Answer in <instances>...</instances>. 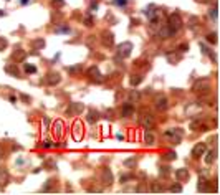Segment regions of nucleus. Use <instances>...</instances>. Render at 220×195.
Masks as SVG:
<instances>
[{
    "instance_id": "33",
    "label": "nucleus",
    "mask_w": 220,
    "mask_h": 195,
    "mask_svg": "<svg viewBox=\"0 0 220 195\" xmlns=\"http://www.w3.org/2000/svg\"><path fill=\"white\" fill-rule=\"evenodd\" d=\"M41 147H45V149H51V147H56V144H55V142H51V141H45V142L41 144Z\"/></svg>"
},
{
    "instance_id": "22",
    "label": "nucleus",
    "mask_w": 220,
    "mask_h": 195,
    "mask_svg": "<svg viewBox=\"0 0 220 195\" xmlns=\"http://www.w3.org/2000/svg\"><path fill=\"white\" fill-rule=\"evenodd\" d=\"M53 129H55L56 136H61V134H63V121H55V124H53Z\"/></svg>"
},
{
    "instance_id": "50",
    "label": "nucleus",
    "mask_w": 220,
    "mask_h": 195,
    "mask_svg": "<svg viewBox=\"0 0 220 195\" xmlns=\"http://www.w3.org/2000/svg\"><path fill=\"white\" fill-rule=\"evenodd\" d=\"M5 15V12H3V10H0V17H3Z\"/></svg>"
},
{
    "instance_id": "15",
    "label": "nucleus",
    "mask_w": 220,
    "mask_h": 195,
    "mask_svg": "<svg viewBox=\"0 0 220 195\" xmlns=\"http://www.w3.org/2000/svg\"><path fill=\"white\" fill-rule=\"evenodd\" d=\"M8 182H10V175H8V172L7 171H0V187H5V185H8Z\"/></svg>"
},
{
    "instance_id": "27",
    "label": "nucleus",
    "mask_w": 220,
    "mask_h": 195,
    "mask_svg": "<svg viewBox=\"0 0 220 195\" xmlns=\"http://www.w3.org/2000/svg\"><path fill=\"white\" fill-rule=\"evenodd\" d=\"M209 15H210V18H214V20H217V17H218V7L217 5H214L210 10H209Z\"/></svg>"
},
{
    "instance_id": "17",
    "label": "nucleus",
    "mask_w": 220,
    "mask_h": 195,
    "mask_svg": "<svg viewBox=\"0 0 220 195\" xmlns=\"http://www.w3.org/2000/svg\"><path fill=\"white\" fill-rule=\"evenodd\" d=\"M47 81L50 84H58L60 81H61V76H60L58 73H50L48 78H47Z\"/></svg>"
},
{
    "instance_id": "12",
    "label": "nucleus",
    "mask_w": 220,
    "mask_h": 195,
    "mask_svg": "<svg viewBox=\"0 0 220 195\" xmlns=\"http://www.w3.org/2000/svg\"><path fill=\"white\" fill-rule=\"evenodd\" d=\"M134 112H136V109H134V106H133V104H129V102H127V104H124V106H123V109H121L123 118H131V116H133Z\"/></svg>"
},
{
    "instance_id": "28",
    "label": "nucleus",
    "mask_w": 220,
    "mask_h": 195,
    "mask_svg": "<svg viewBox=\"0 0 220 195\" xmlns=\"http://www.w3.org/2000/svg\"><path fill=\"white\" fill-rule=\"evenodd\" d=\"M51 5L55 7V8H63L66 3H65V0H51Z\"/></svg>"
},
{
    "instance_id": "14",
    "label": "nucleus",
    "mask_w": 220,
    "mask_h": 195,
    "mask_svg": "<svg viewBox=\"0 0 220 195\" xmlns=\"http://www.w3.org/2000/svg\"><path fill=\"white\" fill-rule=\"evenodd\" d=\"M176 179L179 180V182L187 180V179H189V171H187V169H177V171H176Z\"/></svg>"
},
{
    "instance_id": "19",
    "label": "nucleus",
    "mask_w": 220,
    "mask_h": 195,
    "mask_svg": "<svg viewBox=\"0 0 220 195\" xmlns=\"http://www.w3.org/2000/svg\"><path fill=\"white\" fill-rule=\"evenodd\" d=\"M215 159H217V151H209L207 154H205V162H207L209 165H210L212 162H215Z\"/></svg>"
},
{
    "instance_id": "16",
    "label": "nucleus",
    "mask_w": 220,
    "mask_h": 195,
    "mask_svg": "<svg viewBox=\"0 0 220 195\" xmlns=\"http://www.w3.org/2000/svg\"><path fill=\"white\" fill-rule=\"evenodd\" d=\"M81 137H83V124L76 122V124H74V139L80 141Z\"/></svg>"
},
{
    "instance_id": "44",
    "label": "nucleus",
    "mask_w": 220,
    "mask_h": 195,
    "mask_svg": "<svg viewBox=\"0 0 220 195\" xmlns=\"http://www.w3.org/2000/svg\"><path fill=\"white\" fill-rule=\"evenodd\" d=\"M8 101H10V102H13V104H15V102H17V96H10V98H8Z\"/></svg>"
},
{
    "instance_id": "10",
    "label": "nucleus",
    "mask_w": 220,
    "mask_h": 195,
    "mask_svg": "<svg viewBox=\"0 0 220 195\" xmlns=\"http://www.w3.org/2000/svg\"><path fill=\"white\" fill-rule=\"evenodd\" d=\"M88 76H90L91 78V80H94V81H96V83H99V81H101L103 80V74L101 73H99V70H98V66H91V68L90 70H88Z\"/></svg>"
},
{
    "instance_id": "20",
    "label": "nucleus",
    "mask_w": 220,
    "mask_h": 195,
    "mask_svg": "<svg viewBox=\"0 0 220 195\" xmlns=\"http://www.w3.org/2000/svg\"><path fill=\"white\" fill-rule=\"evenodd\" d=\"M103 180H104V184H108V185L113 184V174H111L109 169H104V172H103Z\"/></svg>"
},
{
    "instance_id": "42",
    "label": "nucleus",
    "mask_w": 220,
    "mask_h": 195,
    "mask_svg": "<svg viewBox=\"0 0 220 195\" xmlns=\"http://www.w3.org/2000/svg\"><path fill=\"white\" fill-rule=\"evenodd\" d=\"M179 50H180V51H182V53H184V51H187V50H189V45H187V43L180 45V48H179Z\"/></svg>"
},
{
    "instance_id": "3",
    "label": "nucleus",
    "mask_w": 220,
    "mask_h": 195,
    "mask_svg": "<svg viewBox=\"0 0 220 195\" xmlns=\"http://www.w3.org/2000/svg\"><path fill=\"white\" fill-rule=\"evenodd\" d=\"M192 89L195 91V93H207V91H210V81H209L207 78H202V80L195 81Z\"/></svg>"
},
{
    "instance_id": "25",
    "label": "nucleus",
    "mask_w": 220,
    "mask_h": 195,
    "mask_svg": "<svg viewBox=\"0 0 220 195\" xmlns=\"http://www.w3.org/2000/svg\"><path fill=\"white\" fill-rule=\"evenodd\" d=\"M81 70H83V66L81 65H76V66H70L66 71H68V74H71V76H74V74H78V73H81Z\"/></svg>"
},
{
    "instance_id": "9",
    "label": "nucleus",
    "mask_w": 220,
    "mask_h": 195,
    "mask_svg": "<svg viewBox=\"0 0 220 195\" xmlns=\"http://www.w3.org/2000/svg\"><path fill=\"white\" fill-rule=\"evenodd\" d=\"M204 154H205V144L204 142H199L197 146H194V149H192V157L194 159L202 157Z\"/></svg>"
},
{
    "instance_id": "23",
    "label": "nucleus",
    "mask_w": 220,
    "mask_h": 195,
    "mask_svg": "<svg viewBox=\"0 0 220 195\" xmlns=\"http://www.w3.org/2000/svg\"><path fill=\"white\" fill-rule=\"evenodd\" d=\"M144 142H146L147 146H154V142H156V137L152 136V134L149 132V131H147L146 134H144Z\"/></svg>"
},
{
    "instance_id": "30",
    "label": "nucleus",
    "mask_w": 220,
    "mask_h": 195,
    "mask_svg": "<svg viewBox=\"0 0 220 195\" xmlns=\"http://www.w3.org/2000/svg\"><path fill=\"white\" fill-rule=\"evenodd\" d=\"M207 41H209V43H212V45H215V43H217V33H215V31H214V33H209L207 35Z\"/></svg>"
},
{
    "instance_id": "1",
    "label": "nucleus",
    "mask_w": 220,
    "mask_h": 195,
    "mask_svg": "<svg viewBox=\"0 0 220 195\" xmlns=\"http://www.w3.org/2000/svg\"><path fill=\"white\" fill-rule=\"evenodd\" d=\"M169 28H171L172 31H179V30H182V27H184V20H182V17L179 15V13H172L171 17H169V25H167Z\"/></svg>"
},
{
    "instance_id": "7",
    "label": "nucleus",
    "mask_w": 220,
    "mask_h": 195,
    "mask_svg": "<svg viewBox=\"0 0 220 195\" xmlns=\"http://www.w3.org/2000/svg\"><path fill=\"white\" fill-rule=\"evenodd\" d=\"M84 109L83 102H71L70 108L66 109V116H74V114H80L81 111Z\"/></svg>"
},
{
    "instance_id": "8",
    "label": "nucleus",
    "mask_w": 220,
    "mask_h": 195,
    "mask_svg": "<svg viewBox=\"0 0 220 195\" xmlns=\"http://www.w3.org/2000/svg\"><path fill=\"white\" fill-rule=\"evenodd\" d=\"M101 41H103V45L111 48L113 45H114V35H113L111 31H104V33L101 35Z\"/></svg>"
},
{
    "instance_id": "2",
    "label": "nucleus",
    "mask_w": 220,
    "mask_h": 195,
    "mask_svg": "<svg viewBox=\"0 0 220 195\" xmlns=\"http://www.w3.org/2000/svg\"><path fill=\"white\" fill-rule=\"evenodd\" d=\"M182 136H184V131L179 129V127H176V129H167V131H166V137H169V139H171L174 144H179L180 141H182Z\"/></svg>"
},
{
    "instance_id": "34",
    "label": "nucleus",
    "mask_w": 220,
    "mask_h": 195,
    "mask_svg": "<svg viewBox=\"0 0 220 195\" xmlns=\"http://www.w3.org/2000/svg\"><path fill=\"white\" fill-rule=\"evenodd\" d=\"M127 2H129V0H113V3H114V5H118V7H126Z\"/></svg>"
},
{
    "instance_id": "37",
    "label": "nucleus",
    "mask_w": 220,
    "mask_h": 195,
    "mask_svg": "<svg viewBox=\"0 0 220 195\" xmlns=\"http://www.w3.org/2000/svg\"><path fill=\"white\" fill-rule=\"evenodd\" d=\"M33 47L35 48H43L45 47V40H35L33 41Z\"/></svg>"
},
{
    "instance_id": "43",
    "label": "nucleus",
    "mask_w": 220,
    "mask_h": 195,
    "mask_svg": "<svg viewBox=\"0 0 220 195\" xmlns=\"http://www.w3.org/2000/svg\"><path fill=\"white\" fill-rule=\"evenodd\" d=\"M90 10H91V12H94V10H98V3H96V2H94V3H91Z\"/></svg>"
},
{
    "instance_id": "26",
    "label": "nucleus",
    "mask_w": 220,
    "mask_h": 195,
    "mask_svg": "<svg viewBox=\"0 0 220 195\" xmlns=\"http://www.w3.org/2000/svg\"><path fill=\"white\" fill-rule=\"evenodd\" d=\"M143 83V74H134V76H131V84L133 86H137V84Z\"/></svg>"
},
{
    "instance_id": "51",
    "label": "nucleus",
    "mask_w": 220,
    "mask_h": 195,
    "mask_svg": "<svg viewBox=\"0 0 220 195\" xmlns=\"http://www.w3.org/2000/svg\"><path fill=\"white\" fill-rule=\"evenodd\" d=\"M2 157H3V151L0 149V159H2Z\"/></svg>"
},
{
    "instance_id": "13",
    "label": "nucleus",
    "mask_w": 220,
    "mask_h": 195,
    "mask_svg": "<svg viewBox=\"0 0 220 195\" xmlns=\"http://www.w3.org/2000/svg\"><path fill=\"white\" fill-rule=\"evenodd\" d=\"M156 108H157L159 111H166V109L169 108V101H167V98H166V96L157 98V101H156Z\"/></svg>"
},
{
    "instance_id": "35",
    "label": "nucleus",
    "mask_w": 220,
    "mask_h": 195,
    "mask_svg": "<svg viewBox=\"0 0 220 195\" xmlns=\"http://www.w3.org/2000/svg\"><path fill=\"white\" fill-rule=\"evenodd\" d=\"M169 172H171V171H169V167H161V171H159V175H161V177H167Z\"/></svg>"
},
{
    "instance_id": "39",
    "label": "nucleus",
    "mask_w": 220,
    "mask_h": 195,
    "mask_svg": "<svg viewBox=\"0 0 220 195\" xmlns=\"http://www.w3.org/2000/svg\"><path fill=\"white\" fill-rule=\"evenodd\" d=\"M124 165H126V167H133V165H136V161H134V159H127V161L124 162Z\"/></svg>"
},
{
    "instance_id": "11",
    "label": "nucleus",
    "mask_w": 220,
    "mask_h": 195,
    "mask_svg": "<svg viewBox=\"0 0 220 195\" xmlns=\"http://www.w3.org/2000/svg\"><path fill=\"white\" fill-rule=\"evenodd\" d=\"M157 35H159L161 38H164V40H166V38H172L174 35H176V31H172L171 28L167 27V25H164V27H162L161 30L157 31Z\"/></svg>"
},
{
    "instance_id": "47",
    "label": "nucleus",
    "mask_w": 220,
    "mask_h": 195,
    "mask_svg": "<svg viewBox=\"0 0 220 195\" xmlns=\"http://www.w3.org/2000/svg\"><path fill=\"white\" fill-rule=\"evenodd\" d=\"M154 190H156V192H157V190H162V187L161 185H154Z\"/></svg>"
},
{
    "instance_id": "29",
    "label": "nucleus",
    "mask_w": 220,
    "mask_h": 195,
    "mask_svg": "<svg viewBox=\"0 0 220 195\" xmlns=\"http://www.w3.org/2000/svg\"><path fill=\"white\" fill-rule=\"evenodd\" d=\"M25 73H27V74H35V73H37V68H35L33 65H28V63H27V65H25Z\"/></svg>"
},
{
    "instance_id": "5",
    "label": "nucleus",
    "mask_w": 220,
    "mask_h": 195,
    "mask_svg": "<svg viewBox=\"0 0 220 195\" xmlns=\"http://www.w3.org/2000/svg\"><path fill=\"white\" fill-rule=\"evenodd\" d=\"M139 122H141V126L144 127L146 131H151V129H154V118H152L151 114H143L141 116V119H139Z\"/></svg>"
},
{
    "instance_id": "49",
    "label": "nucleus",
    "mask_w": 220,
    "mask_h": 195,
    "mask_svg": "<svg viewBox=\"0 0 220 195\" xmlns=\"http://www.w3.org/2000/svg\"><path fill=\"white\" fill-rule=\"evenodd\" d=\"M197 2H200V3H209L210 0H197Z\"/></svg>"
},
{
    "instance_id": "21",
    "label": "nucleus",
    "mask_w": 220,
    "mask_h": 195,
    "mask_svg": "<svg viewBox=\"0 0 220 195\" xmlns=\"http://www.w3.org/2000/svg\"><path fill=\"white\" fill-rule=\"evenodd\" d=\"M23 58H25V51H23V50H17V51L12 55V60H13V61H15V63L22 61Z\"/></svg>"
},
{
    "instance_id": "46",
    "label": "nucleus",
    "mask_w": 220,
    "mask_h": 195,
    "mask_svg": "<svg viewBox=\"0 0 220 195\" xmlns=\"http://www.w3.org/2000/svg\"><path fill=\"white\" fill-rule=\"evenodd\" d=\"M116 137H118V139H119V141H123V139H124V136H123V134H119V132H118V134H116Z\"/></svg>"
},
{
    "instance_id": "32",
    "label": "nucleus",
    "mask_w": 220,
    "mask_h": 195,
    "mask_svg": "<svg viewBox=\"0 0 220 195\" xmlns=\"http://www.w3.org/2000/svg\"><path fill=\"white\" fill-rule=\"evenodd\" d=\"M7 47H8V41H7V38L0 37V51H2V50H5Z\"/></svg>"
},
{
    "instance_id": "18",
    "label": "nucleus",
    "mask_w": 220,
    "mask_h": 195,
    "mask_svg": "<svg viewBox=\"0 0 220 195\" xmlns=\"http://www.w3.org/2000/svg\"><path fill=\"white\" fill-rule=\"evenodd\" d=\"M86 119H88V122H91V124H94L99 119V112L98 111H94V109H91L90 112H88V116H86Z\"/></svg>"
},
{
    "instance_id": "4",
    "label": "nucleus",
    "mask_w": 220,
    "mask_h": 195,
    "mask_svg": "<svg viewBox=\"0 0 220 195\" xmlns=\"http://www.w3.org/2000/svg\"><path fill=\"white\" fill-rule=\"evenodd\" d=\"M133 53V43L131 41H123L118 47V56L119 58H127Z\"/></svg>"
},
{
    "instance_id": "48",
    "label": "nucleus",
    "mask_w": 220,
    "mask_h": 195,
    "mask_svg": "<svg viewBox=\"0 0 220 195\" xmlns=\"http://www.w3.org/2000/svg\"><path fill=\"white\" fill-rule=\"evenodd\" d=\"M28 2H30V0H20V3H22V5H27Z\"/></svg>"
},
{
    "instance_id": "24",
    "label": "nucleus",
    "mask_w": 220,
    "mask_h": 195,
    "mask_svg": "<svg viewBox=\"0 0 220 195\" xmlns=\"http://www.w3.org/2000/svg\"><path fill=\"white\" fill-rule=\"evenodd\" d=\"M5 71L7 73H10V74H13V76H17V78H20V73H18V68H17L15 65H7V68H5Z\"/></svg>"
},
{
    "instance_id": "40",
    "label": "nucleus",
    "mask_w": 220,
    "mask_h": 195,
    "mask_svg": "<svg viewBox=\"0 0 220 195\" xmlns=\"http://www.w3.org/2000/svg\"><path fill=\"white\" fill-rule=\"evenodd\" d=\"M166 157H167V159H172V161H174V159L177 157V154H176V152H167V154H166Z\"/></svg>"
},
{
    "instance_id": "31",
    "label": "nucleus",
    "mask_w": 220,
    "mask_h": 195,
    "mask_svg": "<svg viewBox=\"0 0 220 195\" xmlns=\"http://www.w3.org/2000/svg\"><path fill=\"white\" fill-rule=\"evenodd\" d=\"M56 33H70V27L68 25H63V27L56 28Z\"/></svg>"
},
{
    "instance_id": "45",
    "label": "nucleus",
    "mask_w": 220,
    "mask_h": 195,
    "mask_svg": "<svg viewBox=\"0 0 220 195\" xmlns=\"http://www.w3.org/2000/svg\"><path fill=\"white\" fill-rule=\"evenodd\" d=\"M22 99H23V101H30V96H27V94H22Z\"/></svg>"
},
{
    "instance_id": "6",
    "label": "nucleus",
    "mask_w": 220,
    "mask_h": 195,
    "mask_svg": "<svg viewBox=\"0 0 220 195\" xmlns=\"http://www.w3.org/2000/svg\"><path fill=\"white\" fill-rule=\"evenodd\" d=\"M143 13L147 17L149 20H152V18H156V17H159V15H161V12H159V8L154 5V3H151V5H147L146 8L143 10Z\"/></svg>"
},
{
    "instance_id": "36",
    "label": "nucleus",
    "mask_w": 220,
    "mask_h": 195,
    "mask_svg": "<svg viewBox=\"0 0 220 195\" xmlns=\"http://www.w3.org/2000/svg\"><path fill=\"white\" fill-rule=\"evenodd\" d=\"M84 25H86V27H93V25H94V18H93V17H86V18H84Z\"/></svg>"
},
{
    "instance_id": "41",
    "label": "nucleus",
    "mask_w": 220,
    "mask_h": 195,
    "mask_svg": "<svg viewBox=\"0 0 220 195\" xmlns=\"http://www.w3.org/2000/svg\"><path fill=\"white\" fill-rule=\"evenodd\" d=\"M48 124H50V119L48 118H43V127H45V131L48 129Z\"/></svg>"
},
{
    "instance_id": "38",
    "label": "nucleus",
    "mask_w": 220,
    "mask_h": 195,
    "mask_svg": "<svg viewBox=\"0 0 220 195\" xmlns=\"http://www.w3.org/2000/svg\"><path fill=\"white\" fill-rule=\"evenodd\" d=\"M171 192H182V187H180L179 184H174L171 187Z\"/></svg>"
}]
</instances>
